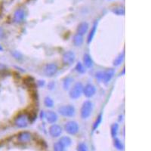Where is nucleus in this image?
Returning a JSON list of instances; mask_svg holds the SVG:
<instances>
[{
    "label": "nucleus",
    "instance_id": "obj_6",
    "mask_svg": "<svg viewBox=\"0 0 151 151\" xmlns=\"http://www.w3.org/2000/svg\"><path fill=\"white\" fill-rule=\"evenodd\" d=\"M57 66L55 64H48L44 68V73L47 77H53L57 72Z\"/></svg>",
    "mask_w": 151,
    "mask_h": 151
},
{
    "label": "nucleus",
    "instance_id": "obj_26",
    "mask_svg": "<svg viewBox=\"0 0 151 151\" xmlns=\"http://www.w3.org/2000/svg\"><path fill=\"white\" fill-rule=\"evenodd\" d=\"M44 104L45 105L48 107H52L54 105V102H53V100L52 98H48V97H46V98H45V101H44Z\"/></svg>",
    "mask_w": 151,
    "mask_h": 151
},
{
    "label": "nucleus",
    "instance_id": "obj_24",
    "mask_svg": "<svg viewBox=\"0 0 151 151\" xmlns=\"http://www.w3.org/2000/svg\"><path fill=\"white\" fill-rule=\"evenodd\" d=\"M123 60H124V53L120 54V55L115 59V60L113 61V64L115 66H118V65H119L121 63L123 62Z\"/></svg>",
    "mask_w": 151,
    "mask_h": 151
},
{
    "label": "nucleus",
    "instance_id": "obj_21",
    "mask_svg": "<svg viewBox=\"0 0 151 151\" xmlns=\"http://www.w3.org/2000/svg\"><path fill=\"white\" fill-rule=\"evenodd\" d=\"M113 144H114V146H115V147L116 148L117 150H123V148H124L122 141H121V140L118 138L114 139Z\"/></svg>",
    "mask_w": 151,
    "mask_h": 151
},
{
    "label": "nucleus",
    "instance_id": "obj_14",
    "mask_svg": "<svg viewBox=\"0 0 151 151\" xmlns=\"http://www.w3.org/2000/svg\"><path fill=\"white\" fill-rule=\"evenodd\" d=\"M45 118H46L47 121L50 123H55L57 120V114L55 112H52V111H48L45 113Z\"/></svg>",
    "mask_w": 151,
    "mask_h": 151
},
{
    "label": "nucleus",
    "instance_id": "obj_20",
    "mask_svg": "<svg viewBox=\"0 0 151 151\" xmlns=\"http://www.w3.org/2000/svg\"><path fill=\"white\" fill-rule=\"evenodd\" d=\"M110 129H111V135H112L113 138H116V135H117V132H118V129H119V125H118V124H116V123H114V124H113L112 125H111V128H110Z\"/></svg>",
    "mask_w": 151,
    "mask_h": 151
},
{
    "label": "nucleus",
    "instance_id": "obj_3",
    "mask_svg": "<svg viewBox=\"0 0 151 151\" xmlns=\"http://www.w3.org/2000/svg\"><path fill=\"white\" fill-rule=\"evenodd\" d=\"M58 112L60 115L66 116V117H71L75 114V108L71 105H66L62 106L58 109Z\"/></svg>",
    "mask_w": 151,
    "mask_h": 151
},
{
    "label": "nucleus",
    "instance_id": "obj_11",
    "mask_svg": "<svg viewBox=\"0 0 151 151\" xmlns=\"http://www.w3.org/2000/svg\"><path fill=\"white\" fill-rule=\"evenodd\" d=\"M31 138H32V135H31V134L28 132H21V133L18 135V140L21 143L29 142V141L31 140Z\"/></svg>",
    "mask_w": 151,
    "mask_h": 151
},
{
    "label": "nucleus",
    "instance_id": "obj_13",
    "mask_svg": "<svg viewBox=\"0 0 151 151\" xmlns=\"http://www.w3.org/2000/svg\"><path fill=\"white\" fill-rule=\"evenodd\" d=\"M89 30V24L86 22H82L79 24L78 27H77V33L80 34V35H84Z\"/></svg>",
    "mask_w": 151,
    "mask_h": 151
},
{
    "label": "nucleus",
    "instance_id": "obj_22",
    "mask_svg": "<svg viewBox=\"0 0 151 151\" xmlns=\"http://www.w3.org/2000/svg\"><path fill=\"white\" fill-rule=\"evenodd\" d=\"M101 121H102V114H99L98 117H97L95 122H94V125H93V131H95V130L98 128L100 124L101 123Z\"/></svg>",
    "mask_w": 151,
    "mask_h": 151
},
{
    "label": "nucleus",
    "instance_id": "obj_29",
    "mask_svg": "<svg viewBox=\"0 0 151 151\" xmlns=\"http://www.w3.org/2000/svg\"><path fill=\"white\" fill-rule=\"evenodd\" d=\"M96 77L99 80H102V78H103V72H99L96 74Z\"/></svg>",
    "mask_w": 151,
    "mask_h": 151
},
{
    "label": "nucleus",
    "instance_id": "obj_19",
    "mask_svg": "<svg viewBox=\"0 0 151 151\" xmlns=\"http://www.w3.org/2000/svg\"><path fill=\"white\" fill-rule=\"evenodd\" d=\"M112 11L116 15H124L125 8L123 6H116L112 9Z\"/></svg>",
    "mask_w": 151,
    "mask_h": 151
},
{
    "label": "nucleus",
    "instance_id": "obj_28",
    "mask_svg": "<svg viewBox=\"0 0 151 151\" xmlns=\"http://www.w3.org/2000/svg\"><path fill=\"white\" fill-rule=\"evenodd\" d=\"M72 82V79L70 78H66L64 80V89H67L69 88V85Z\"/></svg>",
    "mask_w": 151,
    "mask_h": 151
},
{
    "label": "nucleus",
    "instance_id": "obj_25",
    "mask_svg": "<svg viewBox=\"0 0 151 151\" xmlns=\"http://www.w3.org/2000/svg\"><path fill=\"white\" fill-rule=\"evenodd\" d=\"M76 69H77V71L79 73H83L85 72V67H84V65L82 64V63H80V62H79L78 64H77V66H76Z\"/></svg>",
    "mask_w": 151,
    "mask_h": 151
},
{
    "label": "nucleus",
    "instance_id": "obj_8",
    "mask_svg": "<svg viewBox=\"0 0 151 151\" xmlns=\"http://www.w3.org/2000/svg\"><path fill=\"white\" fill-rule=\"evenodd\" d=\"M26 17V11L23 9H17L14 14V21L16 23H21Z\"/></svg>",
    "mask_w": 151,
    "mask_h": 151
},
{
    "label": "nucleus",
    "instance_id": "obj_16",
    "mask_svg": "<svg viewBox=\"0 0 151 151\" xmlns=\"http://www.w3.org/2000/svg\"><path fill=\"white\" fill-rule=\"evenodd\" d=\"M73 44H74L76 46H80V45L82 44V43H83V37H82V35L77 33L74 36H73Z\"/></svg>",
    "mask_w": 151,
    "mask_h": 151
},
{
    "label": "nucleus",
    "instance_id": "obj_9",
    "mask_svg": "<svg viewBox=\"0 0 151 151\" xmlns=\"http://www.w3.org/2000/svg\"><path fill=\"white\" fill-rule=\"evenodd\" d=\"M95 91H96V89L91 84H88L85 85V87H83V91H82L84 95L87 98L92 97L95 94Z\"/></svg>",
    "mask_w": 151,
    "mask_h": 151
},
{
    "label": "nucleus",
    "instance_id": "obj_17",
    "mask_svg": "<svg viewBox=\"0 0 151 151\" xmlns=\"http://www.w3.org/2000/svg\"><path fill=\"white\" fill-rule=\"evenodd\" d=\"M97 25H98V23H95L94 25H93L92 27V29L91 30L90 33H89V36H88V43H90L92 41L93 38H94V35H95V33H96V30H97Z\"/></svg>",
    "mask_w": 151,
    "mask_h": 151
},
{
    "label": "nucleus",
    "instance_id": "obj_10",
    "mask_svg": "<svg viewBox=\"0 0 151 151\" xmlns=\"http://www.w3.org/2000/svg\"><path fill=\"white\" fill-rule=\"evenodd\" d=\"M61 133H62V128L58 125L54 124L49 128V134L52 137L57 138L61 135Z\"/></svg>",
    "mask_w": 151,
    "mask_h": 151
},
{
    "label": "nucleus",
    "instance_id": "obj_2",
    "mask_svg": "<svg viewBox=\"0 0 151 151\" xmlns=\"http://www.w3.org/2000/svg\"><path fill=\"white\" fill-rule=\"evenodd\" d=\"M83 91V85L81 82H77L75 83L72 89L69 91V96L73 99L79 98L82 93Z\"/></svg>",
    "mask_w": 151,
    "mask_h": 151
},
{
    "label": "nucleus",
    "instance_id": "obj_12",
    "mask_svg": "<svg viewBox=\"0 0 151 151\" xmlns=\"http://www.w3.org/2000/svg\"><path fill=\"white\" fill-rule=\"evenodd\" d=\"M114 73H115V70L113 69H108L107 70L103 73V78L102 80L105 83H107L111 80V79L113 78V77L114 76Z\"/></svg>",
    "mask_w": 151,
    "mask_h": 151
},
{
    "label": "nucleus",
    "instance_id": "obj_18",
    "mask_svg": "<svg viewBox=\"0 0 151 151\" xmlns=\"http://www.w3.org/2000/svg\"><path fill=\"white\" fill-rule=\"evenodd\" d=\"M59 141L64 145V147H69L72 143V140L71 139H70V138L67 137V136H64V137L60 138Z\"/></svg>",
    "mask_w": 151,
    "mask_h": 151
},
{
    "label": "nucleus",
    "instance_id": "obj_4",
    "mask_svg": "<svg viewBox=\"0 0 151 151\" xmlns=\"http://www.w3.org/2000/svg\"><path fill=\"white\" fill-rule=\"evenodd\" d=\"M64 129L69 135H74L79 132V125L74 121H69L65 124Z\"/></svg>",
    "mask_w": 151,
    "mask_h": 151
},
{
    "label": "nucleus",
    "instance_id": "obj_5",
    "mask_svg": "<svg viewBox=\"0 0 151 151\" xmlns=\"http://www.w3.org/2000/svg\"><path fill=\"white\" fill-rule=\"evenodd\" d=\"M27 123H28V116L27 114L24 113L18 115L14 120V124L16 125V126H18V128L27 127Z\"/></svg>",
    "mask_w": 151,
    "mask_h": 151
},
{
    "label": "nucleus",
    "instance_id": "obj_23",
    "mask_svg": "<svg viewBox=\"0 0 151 151\" xmlns=\"http://www.w3.org/2000/svg\"><path fill=\"white\" fill-rule=\"evenodd\" d=\"M54 151H64V147L60 141H57V142L55 143L54 144Z\"/></svg>",
    "mask_w": 151,
    "mask_h": 151
},
{
    "label": "nucleus",
    "instance_id": "obj_1",
    "mask_svg": "<svg viewBox=\"0 0 151 151\" xmlns=\"http://www.w3.org/2000/svg\"><path fill=\"white\" fill-rule=\"evenodd\" d=\"M93 109V104L90 101H86L83 103L81 110H80V113H81V117L82 119H87L90 114L91 113Z\"/></svg>",
    "mask_w": 151,
    "mask_h": 151
},
{
    "label": "nucleus",
    "instance_id": "obj_27",
    "mask_svg": "<svg viewBox=\"0 0 151 151\" xmlns=\"http://www.w3.org/2000/svg\"><path fill=\"white\" fill-rule=\"evenodd\" d=\"M77 151H89L87 145L84 143H80L77 146Z\"/></svg>",
    "mask_w": 151,
    "mask_h": 151
},
{
    "label": "nucleus",
    "instance_id": "obj_30",
    "mask_svg": "<svg viewBox=\"0 0 151 151\" xmlns=\"http://www.w3.org/2000/svg\"><path fill=\"white\" fill-rule=\"evenodd\" d=\"M0 51H2V46H1V45H0Z\"/></svg>",
    "mask_w": 151,
    "mask_h": 151
},
{
    "label": "nucleus",
    "instance_id": "obj_7",
    "mask_svg": "<svg viewBox=\"0 0 151 151\" xmlns=\"http://www.w3.org/2000/svg\"><path fill=\"white\" fill-rule=\"evenodd\" d=\"M75 54L73 52H67L63 55V62L64 64H67V65H71L75 61Z\"/></svg>",
    "mask_w": 151,
    "mask_h": 151
},
{
    "label": "nucleus",
    "instance_id": "obj_15",
    "mask_svg": "<svg viewBox=\"0 0 151 151\" xmlns=\"http://www.w3.org/2000/svg\"><path fill=\"white\" fill-rule=\"evenodd\" d=\"M83 62H84V65H85L86 67H92L93 65L92 59H91L90 55H88V54L84 55Z\"/></svg>",
    "mask_w": 151,
    "mask_h": 151
}]
</instances>
